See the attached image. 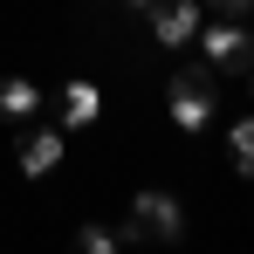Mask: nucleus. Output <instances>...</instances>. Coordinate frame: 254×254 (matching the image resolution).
<instances>
[{
    "mask_svg": "<svg viewBox=\"0 0 254 254\" xmlns=\"http://www.w3.org/2000/svg\"><path fill=\"white\" fill-rule=\"evenodd\" d=\"M199 62L206 69H248V28L234 21V14H220V21H199Z\"/></svg>",
    "mask_w": 254,
    "mask_h": 254,
    "instance_id": "f03ea898",
    "label": "nucleus"
},
{
    "mask_svg": "<svg viewBox=\"0 0 254 254\" xmlns=\"http://www.w3.org/2000/svg\"><path fill=\"white\" fill-rule=\"evenodd\" d=\"M124 7H144V14H151V7H158V0H124Z\"/></svg>",
    "mask_w": 254,
    "mask_h": 254,
    "instance_id": "9b49d317",
    "label": "nucleus"
},
{
    "mask_svg": "<svg viewBox=\"0 0 254 254\" xmlns=\"http://www.w3.org/2000/svg\"><path fill=\"white\" fill-rule=\"evenodd\" d=\"M130 220H137L151 241H165V248L186 241V206H179L172 192H137V199H130Z\"/></svg>",
    "mask_w": 254,
    "mask_h": 254,
    "instance_id": "7ed1b4c3",
    "label": "nucleus"
},
{
    "mask_svg": "<svg viewBox=\"0 0 254 254\" xmlns=\"http://www.w3.org/2000/svg\"><path fill=\"white\" fill-rule=\"evenodd\" d=\"M248 96H254V62H248Z\"/></svg>",
    "mask_w": 254,
    "mask_h": 254,
    "instance_id": "f8f14e48",
    "label": "nucleus"
},
{
    "mask_svg": "<svg viewBox=\"0 0 254 254\" xmlns=\"http://www.w3.org/2000/svg\"><path fill=\"white\" fill-rule=\"evenodd\" d=\"M227 151H234V172L254 179V117H241V124L227 130Z\"/></svg>",
    "mask_w": 254,
    "mask_h": 254,
    "instance_id": "6e6552de",
    "label": "nucleus"
},
{
    "mask_svg": "<svg viewBox=\"0 0 254 254\" xmlns=\"http://www.w3.org/2000/svg\"><path fill=\"white\" fill-rule=\"evenodd\" d=\"M213 7H220V14H234V21H241V14H254V0H213Z\"/></svg>",
    "mask_w": 254,
    "mask_h": 254,
    "instance_id": "9d476101",
    "label": "nucleus"
},
{
    "mask_svg": "<svg viewBox=\"0 0 254 254\" xmlns=\"http://www.w3.org/2000/svg\"><path fill=\"white\" fill-rule=\"evenodd\" d=\"M42 110V89L28 76H0V117H35Z\"/></svg>",
    "mask_w": 254,
    "mask_h": 254,
    "instance_id": "0eeeda50",
    "label": "nucleus"
},
{
    "mask_svg": "<svg viewBox=\"0 0 254 254\" xmlns=\"http://www.w3.org/2000/svg\"><path fill=\"white\" fill-rule=\"evenodd\" d=\"M165 96H172V124L179 130H206L213 124V69H179Z\"/></svg>",
    "mask_w": 254,
    "mask_h": 254,
    "instance_id": "f257e3e1",
    "label": "nucleus"
},
{
    "mask_svg": "<svg viewBox=\"0 0 254 254\" xmlns=\"http://www.w3.org/2000/svg\"><path fill=\"white\" fill-rule=\"evenodd\" d=\"M199 35V0H158L151 7V42L158 48H192Z\"/></svg>",
    "mask_w": 254,
    "mask_h": 254,
    "instance_id": "20e7f679",
    "label": "nucleus"
},
{
    "mask_svg": "<svg viewBox=\"0 0 254 254\" xmlns=\"http://www.w3.org/2000/svg\"><path fill=\"white\" fill-rule=\"evenodd\" d=\"M62 151H69V144H62V130H28V137L14 144V165L28 172V179H42V172L62 165Z\"/></svg>",
    "mask_w": 254,
    "mask_h": 254,
    "instance_id": "39448f33",
    "label": "nucleus"
},
{
    "mask_svg": "<svg viewBox=\"0 0 254 254\" xmlns=\"http://www.w3.org/2000/svg\"><path fill=\"white\" fill-rule=\"evenodd\" d=\"M76 248H89V254H110V248H117V227H96V220H89V227H76Z\"/></svg>",
    "mask_w": 254,
    "mask_h": 254,
    "instance_id": "1a4fd4ad",
    "label": "nucleus"
},
{
    "mask_svg": "<svg viewBox=\"0 0 254 254\" xmlns=\"http://www.w3.org/2000/svg\"><path fill=\"white\" fill-rule=\"evenodd\" d=\"M96 117H103V89L89 83V76L62 83V124H69V130H83V124H96Z\"/></svg>",
    "mask_w": 254,
    "mask_h": 254,
    "instance_id": "423d86ee",
    "label": "nucleus"
}]
</instances>
